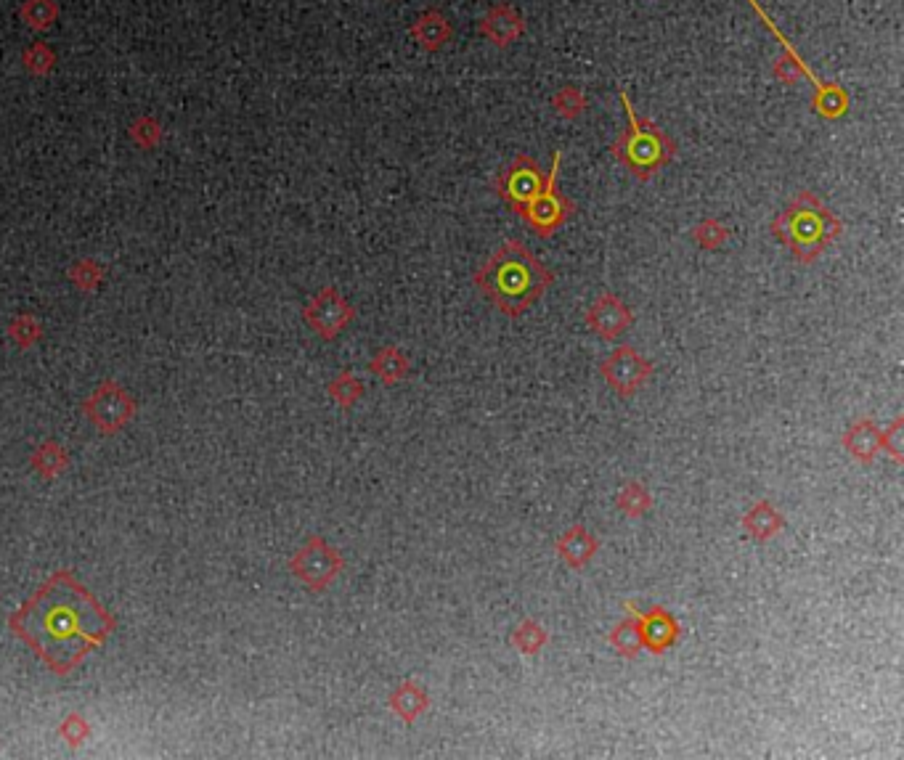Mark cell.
I'll use <instances>...</instances> for the list:
<instances>
[{
    "mask_svg": "<svg viewBox=\"0 0 904 760\" xmlns=\"http://www.w3.org/2000/svg\"><path fill=\"white\" fill-rule=\"evenodd\" d=\"M11 631L54 673L67 676L109 639L114 620L69 572H56L11 618Z\"/></svg>",
    "mask_w": 904,
    "mask_h": 760,
    "instance_id": "6da1fadb",
    "label": "cell"
},
{
    "mask_svg": "<svg viewBox=\"0 0 904 760\" xmlns=\"http://www.w3.org/2000/svg\"><path fill=\"white\" fill-rule=\"evenodd\" d=\"M472 284L504 316L520 318L552 289L555 271L541 263L528 244L509 239L475 271Z\"/></svg>",
    "mask_w": 904,
    "mask_h": 760,
    "instance_id": "7a4b0ae2",
    "label": "cell"
},
{
    "mask_svg": "<svg viewBox=\"0 0 904 760\" xmlns=\"http://www.w3.org/2000/svg\"><path fill=\"white\" fill-rule=\"evenodd\" d=\"M772 234L788 247L796 263L812 265L844 234V223L830 212L828 204H822L812 191L804 189L777 212L772 220Z\"/></svg>",
    "mask_w": 904,
    "mask_h": 760,
    "instance_id": "3957f363",
    "label": "cell"
},
{
    "mask_svg": "<svg viewBox=\"0 0 904 760\" xmlns=\"http://www.w3.org/2000/svg\"><path fill=\"white\" fill-rule=\"evenodd\" d=\"M621 104L626 112L629 125L623 128L621 136L610 143V154L616 162H621L637 181H650L677 157V141L666 136L653 120L639 117L634 104L629 101V93L621 91Z\"/></svg>",
    "mask_w": 904,
    "mask_h": 760,
    "instance_id": "277c9868",
    "label": "cell"
},
{
    "mask_svg": "<svg viewBox=\"0 0 904 760\" xmlns=\"http://www.w3.org/2000/svg\"><path fill=\"white\" fill-rule=\"evenodd\" d=\"M560 159L563 154L555 151L552 157V167L547 170V181H544V189L533 196L531 204L520 212V218L528 223L533 234H539L541 239H549L555 236L560 228L570 220V215L576 212V204L570 202L563 191L557 189V173H560Z\"/></svg>",
    "mask_w": 904,
    "mask_h": 760,
    "instance_id": "5b68a950",
    "label": "cell"
},
{
    "mask_svg": "<svg viewBox=\"0 0 904 760\" xmlns=\"http://www.w3.org/2000/svg\"><path fill=\"white\" fill-rule=\"evenodd\" d=\"M345 562L342 554L329 546L321 535H311L308 541L297 549V554L289 562V570L300 583L311 588V591H327L342 572Z\"/></svg>",
    "mask_w": 904,
    "mask_h": 760,
    "instance_id": "8992f818",
    "label": "cell"
},
{
    "mask_svg": "<svg viewBox=\"0 0 904 760\" xmlns=\"http://www.w3.org/2000/svg\"><path fill=\"white\" fill-rule=\"evenodd\" d=\"M544 181H547V170H541V165L531 154H515L512 162L496 173L494 189L496 196L520 215L531 204L533 196L544 189Z\"/></svg>",
    "mask_w": 904,
    "mask_h": 760,
    "instance_id": "52a82bcc",
    "label": "cell"
},
{
    "mask_svg": "<svg viewBox=\"0 0 904 760\" xmlns=\"http://www.w3.org/2000/svg\"><path fill=\"white\" fill-rule=\"evenodd\" d=\"M600 374L618 398L629 400L645 387L647 379L653 377V363L647 361L637 347L621 345L608 358H602Z\"/></svg>",
    "mask_w": 904,
    "mask_h": 760,
    "instance_id": "ba28073f",
    "label": "cell"
},
{
    "mask_svg": "<svg viewBox=\"0 0 904 760\" xmlns=\"http://www.w3.org/2000/svg\"><path fill=\"white\" fill-rule=\"evenodd\" d=\"M303 318L305 324L311 326L313 332L319 334L321 339H335L337 334H342L350 324H353L356 308L342 297L337 286H324V289H321L316 297H311V302L305 305Z\"/></svg>",
    "mask_w": 904,
    "mask_h": 760,
    "instance_id": "9c48e42d",
    "label": "cell"
},
{
    "mask_svg": "<svg viewBox=\"0 0 904 760\" xmlns=\"http://www.w3.org/2000/svg\"><path fill=\"white\" fill-rule=\"evenodd\" d=\"M623 607L637 618L639 639H642V649H647V652L663 655L682 639V625L661 604H653L650 610H637L634 602H626Z\"/></svg>",
    "mask_w": 904,
    "mask_h": 760,
    "instance_id": "30bf717a",
    "label": "cell"
},
{
    "mask_svg": "<svg viewBox=\"0 0 904 760\" xmlns=\"http://www.w3.org/2000/svg\"><path fill=\"white\" fill-rule=\"evenodd\" d=\"M133 411H136L133 398L114 382L101 384L99 390L93 392V398L85 403V414L91 416L101 432H117L120 427H125Z\"/></svg>",
    "mask_w": 904,
    "mask_h": 760,
    "instance_id": "8fae6325",
    "label": "cell"
},
{
    "mask_svg": "<svg viewBox=\"0 0 904 760\" xmlns=\"http://www.w3.org/2000/svg\"><path fill=\"white\" fill-rule=\"evenodd\" d=\"M634 324V310L613 292H602L586 308V326L600 339H618Z\"/></svg>",
    "mask_w": 904,
    "mask_h": 760,
    "instance_id": "7c38bea8",
    "label": "cell"
},
{
    "mask_svg": "<svg viewBox=\"0 0 904 760\" xmlns=\"http://www.w3.org/2000/svg\"><path fill=\"white\" fill-rule=\"evenodd\" d=\"M478 30L496 48H509L525 35V19L517 14L509 3H496L488 8V14L480 19Z\"/></svg>",
    "mask_w": 904,
    "mask_h": 760,
    "instance_id": "4fadbf2b",
    "label": "cell"
},
{
    "mask_svg": "<svg viewBox=\"0 0 904 760\" xmlns=\"http://www.w3.org/2000/svg\"><path fill=\"white\" fill-rule=\"evenodd\" d=\"M557 557L563 559L570 570H586L600 551V538L586 525H570L555 543Z\"/></svg>",
    "mask_w": 904,
    "mask_h": 760,
    "instance_id": "5bb4252c",
    "label": "cell"
},
{
    "mask_svg": "<svg viewBox=\"0 0 904 760\" xmlns=\"http://www.w3.org/2000/svg\"><path fill=\"white\" fill-rule=\"evenodd\" d=\"M841 445L859 464H873L875 456L881 453V427L873 419H857L841 435Z\"/></svg>",
    "mask_w": 904,
    "mask_h": 760,
    "instance_id": "9a60e30c",
    "label": "cell"
},
{
    "mask_svg": "<svg viewBox=\"0 0 904 760\" xmlns=\"http://www.w3.org/2000/svg\"><path fill=\"white\" fill-rule=\"evenodd\" d=\"M743 530L756 543H767L785 530V517L772 501L761 498L743 514Z\"/></svg>",
    "mask_w": 904,
    "mask_h": 760,
    "instance_id": "2e32d148",
    "label": "cell"
},
{
    "mask_svg": "<svg viewBox=\"0 0 904 760\" xmlns=\"http://www.w3.org/2000/svg\"><path fill=\"white\" fill-rule=\"evenodd\" d=\"M409 32L411 38L417 40V46L425 48V51L430 53L441 51V48L451 40V35H454L451 22L438 11V8H427V11H422V14L414 19Z\"/></svg>",
    "mask_w": 904,
    "mask_h": 760,
    "instance_id": "e0dca14e",
    "label": "cell"
},
{
    "mask_svg": "<svg viewBox=\"0 0 904 760\" xmlns=\"http://www.w3.org/2000/svg\"><path fill=\"white\" fill-rule=\"evenodd\" d=\"M388 705L390 713H396L403 723H414L419 715H425L430 710V694L414 678H403L390 694Z\"/></svg>",
    "mask_w": 904,
    "mask_h": 760,
    "instance_id": "ac0fdd59",
    "label": "cell"
},
{
    "mask_svg": "<svg viewBox=\"0 0 904 760\" xmlns=\"http://www.w3.org/2000/svg\"><path fill=\"white\" fill-rule=\"evenodd\" d=\"M369 371H372L374 377L380 379L382 384H398L411 374V361L401 347L388 345L374 355L372 363H369Z\"/></svg>",
    "mask_w": 904,
    "mask_h": 760,
    "instance_id": "d6986e66",
    "label": "cell"
},
{
    "mask_svg": "<svg viewBox=\"0 0 904 760\" xmlns=\"http://www.w3.org/2000/svg\"><path fill=\"white\" fill-rule=\"evenodd\" d=\"M509 639H512V647H515L520 655L536 657L541 655V649L549 644V633L536 618H523L515 625V631H512Z\"/></svg>",
    "mask_w": 904,
    "mask_h": 760,
    "instance_id": "ffe728a7",
    "label": "cell"
},
{
    "mask_svg": "<svg viewBox=\"0 0 904 760\" xmlns=\"http://www.w3.org/2000/svg\"><path fill=\"white\" fill-rule=\"evenodd\" d=\"M616 506L626 520H639V517H645L653 509V496H650V490L642 482L629 480L618 490Z\"/></svg>",
    "mask_w": 904,
    "mask_h": 760,
    "instance_id": "44dd1931",
    "label": "cell"
},
{
    "mask_svg": "<svg viewBox=\"0 0 904 760\" xmlns=\"http://www.w3.org/2000/svg\"><path fill=\"white\" fill-rule=\"evenodd\" d=\"M814 112L825 120H841L849 112V93L838 83H825L814 91Z\"/></svg>",
    "mask_w": 904,
    "mask_h": 760,
    "instance_id": "7402d4cb",
    "label": "cell"
},
{
    "mask_svg": "<svg viewBox=\"0 0 904 760\" xmlns=\"http://www.w3.org/2000/svg\"><path fill=\"white\" fill-rule=\"evenodd\" d=\"M61 8L56 0H24L19 8V19H22L32 32H46L59 22Z\"/></svg>",
    "mask_w": 904,
    "mask_h": 760,
    "instance_id": "603a6c76",
    "label": "cell"
},
{
    "mask_svg": "<svg viewBox=\"0 0 904 760\" xmlns=\"http://www.w3.org/2000/svg\"><path fill=\"white\" fill-rule=\"evenodd\" d=\"M626 612H629V610H626ZM608 641H610V647L616 649L618 655L634 660V657H637L639 652H642V639H639L637 618H634V615L629 612L626 618L618 620V623L613 625V628H610Z\"/></svg>",
    "mask_w": 904,
    "mask_h": 760,
    "instance_id": "cb8c5ba5",
    "label": "cell"
},
{
    "mask_svg": "<svg viewBox=\"0 0 904 760\" xmlns=\"http://www.w3.org/2000/svg\"><path fill=\"white\" fill-rule=\"evenodd\" d=\"M327 392H329V398L335 400L337 406L350 408V406H356L358 400L364 398L366 387H364V382L356 377V374L342 371V374H337V377L329 382Z\"/></svg>",
    "mask_w": 904,
    "mask_h": 760,
    "instance_id": "d4e9b609",
    "label": "cell"
},
{
    "mask_svg": "<svg viewBox=\"0 0 904 760\" xmlns=\"http://www.w3.org/2000/svg\"><path fill=\"white\" fill-rule=\"evenodd\" d=\"M732 231L730 226H724L722 220L716 218H706L700 220L698 226L692 228V239L698 244L700 249H706V252H716V249H722L727 241H730Z\"/></svg>",
    "mask_w": 904,
    "mask_h": 760,
    "instance_id": "484cf974",
    "label": "cell"
},
{
    "mask_svg": "<svg viewBox=\"0 0 904 760\" xmlns=\"http://www.w3.org/2000/svg\"><path fill=\"white\" fill-rule=\"evenodd\" d=\"M552 109L560 120H578L586 112V96L578 85H565L552 96Z\"/></svg>",
    "mask_w": 904,
    "mask_h": 760,
    "instance_id": "4316f807",
    "label": "cell"
},
{
    "mask_svg": "<svg viewBox=\"0 0 904 760\" xmlns=\"http://www.w3.org/2000/svg\"><path fill=\"white\" fill-rule=\"evenodd\" d=\"M22 61H24V69L35 77H46L54 72L56 67V51L48 43L43 40H35L27 51L22 53Z\"/></svg>",
    "mask_w": 904,
    "mask_h": 760,
    "instance_id": "83f0119b",
    "label": "cell"
},
{
    "mask_svg": "<svg viewBox=\"0 0 904 760\" xmlns=\"http://www.w3.org/2000/svg\"><path fill=\"white\" fill-rule=\"evenodd\" d=\"M128 136L130 141L136 143V146H141V149H154V146H160L162 143L165 130H162V122L157 120V117L144 114V117H138V120L130 122Z\"/></svg>",
    "mask_w": 904,
    "mask_h": 760,
    "instance_id": "f1b7e54d",
    "label": "cell"
},
{
    "mask_svg": "<svg viewBox=\"0 0 904 760\" xmlns=\"http://www.w3.org/2000/svg\"><path fill=\"white\" fill-rule=\"evenodd\" d=\"M32 467L38 469L43 477H56L61 469L67 467V453L61 451L56 443H43L38 451L32 453Z\"/></svg>",
    "mask_w": 904,
    "mask_h": 760,
    "instance_id": "f546056e",
    "label": "cell"
},
{
    "mask_svg": "<svg viewBox=\"0 0 904 760\" xmlns=\"http://www.w3.org/2000/svg\"><path fill=\"white\" fill-rule=\"evenodd\" d=\"M772 75H775L780 83L796 85L798 80H806L809 72H806V67L801 64V59H798L796 53L785 48V51L775 59V64H772Z\"/></svg>",
    "mask_w": 904,
    "mask_h": 760,
    "instance_id": "4dcf8cb0",
    "label": "cell"
},
{
    "mask_svg": "<svg viewBox=\"0 0 904 760\" xmlns=\"http://www.w3.org/2000/svg\"><path fill=\"white\" fill-rule=\"evenodd\" d=\"M69 279L75 281L83 292H93V289L101 284V279H104V268H101L93 257H88V260H80V263L72 265Z\"/></svg>",
    "mask_w": 904,
    "mask_h": 760,
    "instance_id": "1f68e13d",
    "label": "cell"
},
{
    "mask_svg": "<svg viewBox=\"0 0 904 760\" xmlns=\"http://www.w3.org/2000/svg\"><path fill=\"white\" fill-rule=\"evenodd\" d=\"M904 419L897 416L886 429H881V451H886L894 459V464L904 461Z\"/></svg>",
    "mask_w": 904,
    "mask_h": 760,
    "instance_id": "d6a6232c",
    "label": "cell"
},
{
    "mask_svg": "<svg viewBox=\"0 0 904 760\" xmlns=\"http://www.w3.org/2000/svg\"><path fill=\"white\" fill-rule=\"evenodd\" d=\"M40 332H43V326H40L32 316H16L14 324L8 326V334H11V339H16V345H22V347L35 345V342L40 339Z\"/></svg>",
    "mask_w": 904,
    "mask_h": 760,
    "instance_id": "836d02e7",
    "label": "cell"
},
{
    "mask_svg": "<svg viewBox=\"0 0 904 760\" xmlns=\"http://www.w3.org/2000/svg\"><path fill=\"white\" fill-rule=\"evenodd\" d=\"M61 734L67 737L69 745H80L85 737H88V723L80 718V715H69L64 726H61Z\"/></svg>",
    "mask_w": 904,
    "mask_h": 760,
    "instance_id": "e575fe53",
    "label": "cell"
}]
</instances>
